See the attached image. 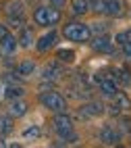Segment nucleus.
Wrapping results in <instances>:
<instances>
[{
    "label": "nucleus",
    "mask_w": 131,
    "mask_h": 148,
    "mask_svg": "<svg viewBox=\"0 0 131 148\" xmlns=\"http://www.w3.org/2000/svg\"><path fill=\"white\" fill-rule=\"evenodd\" d=\"M89 34L92 32H89L83 23H69L63 29V36L71 42H85V40H89Z\"/></svg>",
    "instance_id": "obj_1"
},
{
    "label": "nucleus",
    "mask_w": 131,
    "mask_h": 148,
    "mask_svg": "<svg viewBox=\"0 0 131 148\" xmlns=\"http://www.w3.org/2000/svg\"><path fill=\"white\" fill-rule=\"evenodd\" d=\"M40 102H42L46 108H50V111H56V113H63L65 108H67V102H65V98L60 96L58 92H46L40 96Z\"/></svg>",
    "instance_id": "obj_2"
},
{
    "label": "nucleus",
    "mask_w": 131,
    "mask_h": 148,
    "mask_svg": "<svg viewBox=\"0 0 131 148\" xmlns=\"http://www.w3.org/2000/svg\"><path fill=\"white\" fill-rule=\"evenodd\" d=\"M54 130H56V134L58 136H69L73 132V123H71V119H69L67 115H56V119H54Z\"/></svg>",
    "instance_id": "obj_3"
},
{
    "label": "nucleus",
    "mask_w": 131,
    "mask_h": 148,
    "mask_svg": "<svg viewBox=\"0 0 131 148\" xmlns=\"http://www.w3.org/2000/svg\"><path fill=\"white\" fill-rule=\"evenodd\" d=\"M100 140H102L104 144H108V146H115V144H119V142H121V134L115 130V127L106 125L104 130L100 132Z\"/></svg>",
    "instance_id": "obj_4"
},
{
    "label": "nucleus",
    "mask_w": 131,
    "mask_h": 148,
    "mask_svg": "<svg viewBox=\"0 0 131 148\" xmlns=\"http://www.w3.org/2000/svg\"><path fill=\"white\" fill-rule=\"evenodd\" d=\"M92 48L96 52H110V50H113V44H110L108 36H98V38H94Z\"/></svg>",
    "instance_id": "obj_5"
},
{
    "label": "nucleus",
    "mask_w": 131,
    "mask_h": 148,
    "mask_svg": "<svg viewBox=\"0 0 131 148\" xmlns=\"http://www.w3.org/2000/svg\"><path fill=\"white\" fill-rule=\"evenodd\" d=\"M54 42H56V34H54V32H50V34H46V36L40 38V42L35 44V48H38V52H46L48 48H52V46H54Z\"/></svg>",
    "instance_id": "obj_6"
},
{
    "label": "nucleus",
    "mask_w": 131,
    "mask_h": 148,
    "mask_svg": "<svg viewBox=\"0 0 131 148\" xmlns=\"http://www.w3.org/2000/svg\"><path fill=\"white\" fill-rule=\"evenodd\" d=\"M8 113H11V117H23L27 113V104L17 98V100H13V104L8 106Z\"/></svg>",
    "instance_id": "obj_7"
},
{
    "label": "nucleus",
    "mask_w": 131,
    "mask_h": 148,
    "mask_svg": "<svg viewBox=\"0 0 131 148\" xmlns=\"http://www.w3.org/2000/svg\"><path fill=\"white\" fill-rule=\"evenodd\" d=\"M23 94H25V90L21 86H17V84L6 86V90H4V98H8V100H17V98H21Z\"/></svg>",
    "instance_id": "obj_8"
},
{
    "label": "nucleus",
    "mask_w": 131,
    "mask_h": 148,
    "mask_svg": "<svg viewBox=\"0 0 131 148\" xmlns=\"http://www.w3.org/2000/svg\"><path fill=\"white\" fill-rule=\"evenodd\" d=\"M0 44H2V50L6 52V54H11V52H15V48H17V40L11 36V34H6L2 40H0Z\"/></svg>",
    "instance_id": "obj_9"
},
{
    "label": "nucleus",
    "mask_w": 131,
    "mask_h": 148,
    "mask_svg": "<svg viewBox=\"0 0 131 148\" xmlns=\"http://www.w3.org/2000/svg\"><path fill=\"white\" fill-rule=\"evenodd\" d=\"M60 73H63V67H60L58 63H50L44 69V77H48V79H54V77H58Z\"/></svg>",
    "instance_id": "obj_10"
},
{
    "label": "nucleus",
    "mask_w": 131,
    "mask_h": 148,
    "mask_svg": "<svg viewBox=\"0 0 131 148\" xmlns=\"http://www.w3.org/2000/svg\"><path fill=\"white\" fill-rule=\"evenodd\" d=\"M33 21H35L38 25H48V8H46V6L35 8V13H33Z\"/></svg>",
    "instance_id": "obj_11"
},
{
    "label": "nucleus",
    "mask_w": 131,
    "mask_h": 148,
    "mask_svg": "<svg viewBox=\"0 0 131 148\" xmlns=\"http://www.w3.org/2000/svg\"><path fill=\"white\" fill-rule=\"evenodd\" d=\"M121 2L119 0H104V13H108V15H119L121 13Z\"/></svg>",
    "instance_id": "obj_12"
},
{
    "label": "nucleus",
    "mask_w": 131,
    "mask_h": 148,
    "mask_svg": "<svg viewBox=\"0 0 131 148\" xmlns=\"http://www.w3.org/2000/svg\"><path fill=\"white\" fill-rule=\"evenodd\" d=\"M31 40H33V34H31V29L29 27H21V38H19V44H21L23 48H27L29 44H31Z\"/></svg>",
    "instance_id": "obj_13"
},
{
    "label": "nucleus",
    "mask_w": 131,
    "mask_h": 148,
    "mask_svg": "<svg viewBox=\"0 0 131 148\" xmlns=\"http://www.w3.org/2000/svg\"><path fill=\"white\" fill-rule=\"evenodd\" d=\"M100 88H102V92L106 96H115L117 94V84L113 79H102V82H100Z\"/></svg>",
    "instance_id": "obj_14"
},
{
    "label": "nucleus",
    "mask_w": 131,
    "mask_h": 148,
    "mask_svg": "<svg viewBox=\"0 0 131 148\" xmlns=\"http://www.w3.org/2000/svg\"><path fill=\"white\" fill-rule=\"evenodd\" d=\"M71 13L73 15H85L87 13V0H73Z\"/></svg>",
    "instance_id": "obj_15"
},
{
    "label": "nucleus",
    "mask_w": 131,
    "mask_h": 148,
    "mask_svg": "<svg viewBox=\"0 0 131 148\" xmlns=\"http://www.w3.org/2000/svg\"><path fill=\"white\" fill-rule=\"evenodd\" d=\"M33 71H35V65H33L31 61H23L21 65L17 67V73H19V75H31Z\"/></svg>",
    "instance_id": "obj_16"
},
{
    "label": "nucleus",
    "mask_w": 131,
    "mask_h": 148,
    "mask_svg": "<svg viewBox=\"0 0 131 148\" xmlns=\"http://www.w3.org/2000/svg\"><path fill=\"white\" fill-rule=\"evenodd\" d=\"M115 77H117L123 86H129V84H131V73L127 71V69H115Z\"/></svg>",
    "instance_id": "obj_17"
},
{
    "label": "nucleus",
    "mask_w": 131,
    "mask_h": 148,
    "mask_svg": "<svg viewBox=\"0 0 131 148\" xmlns=\"http://www.w3.org/2000/svg\"><path fill=\"white\" fill-rule=\"evenodd\" d=\"M56 58H58V61H63V63H71L73 58H75V54H73V50L58 48V50H56Z\"/></svg>",
    "instance_id": "obj_18"
},
{
    "label": "nucleus",
    "mask_w": 131,
    "mask_h": 148,
    "mask_svg": "<svg viewBox=\"0 0 131 148\" xmlns=\"http://www.w3.org/2000/svg\"><path fill=\"white\" fill-rule=\"evenodd\" d=\"M23 25H25L23 15H8V27H13V29H21Z\"/></svg>",
    "instance_id": "obj_19"
},
{
    "label": "nucleus",
    "mask_w": 131,
    "mask_h": 148,
    "mask_svg": "<svg viewBox=\"0 0 131 148\" xmlns=\"http://www.w3.org/2000/svg\"><path fill=\"white\" fill-rule=\"evenodd\" d=\"M115 102H117V106L119 108H123V111H129L131 108V102H129V98L125 96V94H115Z\"/></svg>",
    "instance_id": "obj_20"
},
{
    "label": "nucleus",
    "mask_w": 131,
    "mask_h": 148,
    "mask_svg": "<svg viewBox=\"0 0 131 148\" xmlns=\"http://www.w3.org/2000/svg\"><path fill=\"white\" fill-rule=\"evenodd\" d=\"M13 132V121L6 117H0V136H6Z\"/></svg>",
    "instance_id": "obj_21"
},
{
    "label": "nucleus",
    "mask_w": 131,
    "mask_h": 148,
    "mask_svg": "<svg viewBox=\"0 0 131 148\" xmlns=\"http://www.w3.org/2000/svg\"><path fill=\"white\" fill-rule=\"evenodd\" d=\"M40 134H42L40 125H31V127H27V130L23 132V138L25 140H33V138H40Z\"/></svg>",
    "instance_id": "obj_22"
},
{
    "label": "nucleus",
    "mask_w": 131,
    "mask_h": 148,
    "mask_svg": "<svg viewBox=\"0 0 131 148\" xmlns=\"http://www.w3.org/2000/svg\"><path fill=\"white\" fill-rule=\"evenodd\" d=\"M100 113H102V106H100L98 102H92V104H85V106H83V115L96 117V115H100Z\"/></svg>",
    "instance_id": "obj_23"
},
{
    "label": "nucleus",
    "mask_w": 131,
    "mask_h": 148,
    "mask_svg": "<svg viewBox=\"0 0 131 148\" xmlns=\"http://www.w3.org/2000/svg\"><path fill=\"white\" fill-rule=\"evenodd\" d=\"M58 21H60L58 8H48V25H56Z\"/></svg>",
    "instance_id": "obj_24"
},
{
    "label": "nucleus",
    "mask_w": 131,
    "mask_h": 148,
    "mask_svg": "<svg viewBox=\"0 0 131 148\" xmlns=\"http://www.w3.org/2000/svg\"><path fill=\"white\" fill-rule=\"evenodd\" d=\"M6 13L8 15H23V4L21 2H11L6 8Z\"/></svg>",
    "instance_id": "obj_25"
},
{
    "label": "nucleus",
    "mask_w": 131,
    "mask_h": 148,
    "mask_svg": "<svg viewBox=\"0 0 131 148\" xmlns=\"http://www.w3.org/2000/svg\"><path fill=\"white\" fill-rule=\"evenodd\" d=\"M87 8H92L96 13H104V2L102 0H92V4H87Z\"/></svg>",
    "instance_id": "obj_26"
},
{
    "label": "nucleus",
    "mask_w": 131,
    "mask_h": 148,
    "mask_svg": "<svg viewBox=\"0 0 131 148\" xmlns=\"http://www.w3.org/2000/svg\"><path fill=\"white\" fill-rule=\"evenodd\" d=\"M125 42H127V36H125V34H119V36H117V44H121V46H123Z\"/></svg>",
    "instance_id": "obj_27"
},
{
    "label": "nucleus",
    "mask_w": 131,
    "mask_h": 148,
    "mask_svg": "<svg viewBox=\"0 0 131 148\" xmlns=\"http://www.w3.org/2000/svg\"><path fill=\"white\" fill-rule=\"evenodd\" d=\"M123 50H125V54L131 58V42H125V44H123Z\"/></svg>",
    "instance_id": "obj_28"
},
{
    "label": "nucleus",
    "mask_w": 131,
    "mask_h": 148,
    "mask_svg": "<svg viewBox=\"0 0 131 148\" xmlns=\"http://www.w3.org/2000/svg\"><path fill=\"white\" fill-rule=\"evenodd\" d=\"M94 32L102 34V32H106V29H104V25H102V23H94Z\"/></svg>",
    "instance_id": "obj_29"
},
{
    "label": "nucleus",
    "mask_w": 131,
    "mask_h": 148,
    "mask_svg": "<svg viewBox=\"0 0 131 148\" xmlns=\"http://www.w3.org/2000/svg\"><path fill=\"white\" fill-rule=\"evenodd\" d=\"M8 32H6V25H2V23H0V40H2V38L6 36Z\"/></svg>",
    "instance_id": "obj_30"
},
{
    "label": "nucleus",
    "mask_w": 131,
    "mask_h": 148,
    "mask_svg": "<svg viewBox=\"0 0 131 148\" xmlns=\"http://www.w3.org/2000/svg\"><path fill=\"white\" fill-rule=\"evenodd\" d=\"M50 2H52V4H54L56 8H60V6H63V4H65V0H50Z\"/></svg>",
    "instance_id": "obj_31"
},
{
    "label": "nucleus",
    "mask_w": 131,
    "mask_h": 148,
    "mask_svg": "<svg viewBox=\"0 0 131 148\" xmlns=\"http://www.w3.org/2000/svg\"><path fill=\"white\" fill-rule=\"evenodd\" d=\"M125 36H127V42H131V29H129V32H125Z\"/></svg>",
    "instance_id": "obj_32"
}]
</instances>
